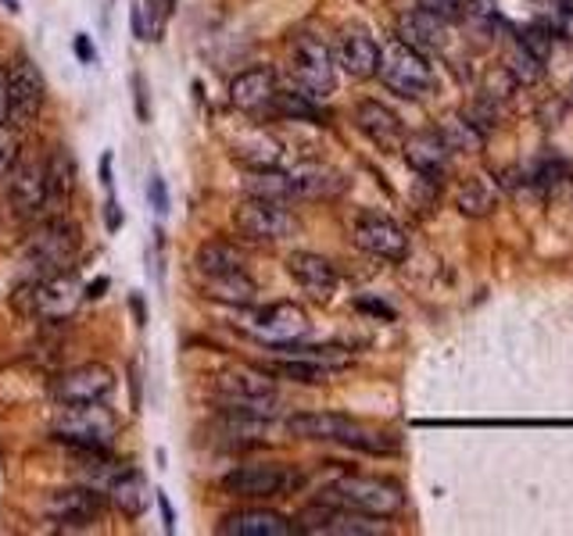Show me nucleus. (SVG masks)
Listing matches in <instances>:
<instances>
[{"mask_svg": "<svg viewBox=\"0 0 573 536\" xmlns=\"http://www.w3.org/2000/svg\"><path fill=\"white\" fill-rule=\"evenodd\" d=\"M286 433L301 440L344 443V448L366 454H390L398 448V440L384 433V429H369L348 416H337V411H298V416L286 419Z\"/></svg>", "mask_w": 573, "mask_h": 536, "instance_id": "obj_1", "label": "nucleus"}, {"mask_svg": "<svg viewBox=\"0 0 573 536\" xmlns=\"http://www.w3.org/2000/svg\"><path fill=\"white\" fill-rule=\"evenodd\" d=\"M54 440L72 448L75 454H86V458H108L112 443L118 437V416L104 404H62L54 419Z\"/></svg>", "mask_w": 573, "mask_h": 536, "instance_id": "obj_2", "label": "nucleus"}, {"mask_svg": "<svg viewBox=\"0 0 573 536\" xmlns=\"http://www.w3.org/2000/svg\"><path fill=\"white\" fill-rule=\"evenodd\" d=\"M80 248H83L80 225L65 219V214H54V219L40 222L33 229V237L25 240L22 265L29 272V280H43V275L72 269V262L80 258Z\"/></svg>", "mask_w": 573, "mask_h": 536, "instance_id": "obj_3", "label": "nucleus"}, {"mask_svg": "<svg viewBox=\"0 0 573 536\" xmlns=\"http://www.w3.org/2000/svg\"><path fill=\"white\" fill-rule=\"evenodd\" d=\"M83 297L86 286L80 283V275H75V269H65L43 275V280H25L19 286V294H14V308L37 322H62L75 315Z\"/></svg>", "mask_w": 573, "mask_h": 536, "instance_id": "obj_4", "label": "nucleus"}, {"mask_svg": "<svg viewBox=\"0 0 573 536\" xmlns=\"http://www.w3.org/2000/svg\"><path fill=\"white\" fill-rule=\"evenodd\" d=\"M212 397L222 411H240V416H259V419H273L283 404L277 382L262 369L219 372L212 382Z\"/></svg>", "mask_w": 573, "mask_h": 536, "instance_id": "obj_5", "label": "nucleus"}, {"mask_svg": "<svg viewBox=\"0 0 573 536\" xmlns=\"http://www.w3.org/2000/svg\"><path fill=\"white\" fill-rule=\"evenodd\" d=\"M320 501L341 504V508H352L362 515H376V518H395L405 508V494L398 483H390L384 476H358V472L326 483L320 490Z\"/></svg>", "mask_w": 573, "mask_h": 536, "instance_id": "obj_6", "label": "nucleus"}, {"mask_svg": "<svg viewBox=\"0 0 573 536\" xmlns=\"http://www.w3.org/2000/svg\"><path fill=\"white\" fill-rule=\"evenodd\" d=\"M376 75H381V83L390 90V94H398L405 101L427 97L437 83L424 51H416L402 40L387 43V48L381 51V69H376Z\"/></svg>", "mask_w": 573, "mask_h": 536, "instance_id": "obj_7", "label": "nucleus"}, {"mask_svg": "<svg viewBox=\"0 0 573 536\" xmlns=\"http://www.w3.org/2000/svg\"><path fill=\"white\" fill-rule=\"evenodd\" d=\"M334 51L326 48L320 36L301 33L291 40V75L301 94L309 97H330L337 86V65H334Z\"/></svg>", "mask_w": 573, "mask_h": 536, "instance_id": "obj_8", "label": "nucleus"}, {"mask_svg": "<svg viewBox=\"0 0 573 536\" xmlns=\"http://www.w3.org/2000/svg\"><path fill=\"white\" fill-rule=\"evenodd\" d=\"M233 229L248 243H280L298 233V219L286 211V204L248 197V201H240L233 208Z\"/></svg>", "mask_w": 573, "mask_h": 536, "instance_id": "obj_9", "label": "nucleus"}, {"mask_svg": "<svg viewBox=\"0 0 573 536\" xmlns=\"http://www.w3.org/2000/svg\"><path fill=\"white\" fill-rule=\"evenodd\" d=\"M43 101H48L43 72L25 54H19L8 65V122L14 129H25L29 122L40 118Z\"/></svg>", "mask_w": 573, "mask_h": 536, "instance_id": "obj_10", "label": "nucleus"}, {"mask_svg": "<svg viewBox=\"0 0 573 536\" xmlns=\"http://www.w3.org/2000/svg\"><path fill=\"white\" fill-rule=\"evenodd\" d=\"M301 483V476L291 465H237L233 472L222 476V490L233 497H248V501H265V497H286L291 490Z\"/></svg>", "mask_w": 573, "mask_h": 536, "instance_id": "obj_11", "label": "nucleus"}, {"mask_svg": "<svg viewBox=\"0 0 573 536\" xmlns=\"http://www.w3.org/2000/svg\"><path fill=\"white\" fill-rule=\"evenodd\" d=\"M298 533H315V536H381L387 533L376 515H362L341 504L315 501L309 508H301L298 515Z\"/></svg>", "mask_w": 573, "mask_h": 536, "instance_id": "obj_12", "label": "nucleus"}, {"mask_svg": "<svg viewBox=\"0 0 573 536\" xmlns=\"http://www.w3.org/2000/svg\"><path fill=\"white\" fill-rule=\"evenodd\" d=\"M240 326H244V333H251L254 340L280 347V344H294L309 333V315L305 308H298V304L280 301V304H269V308H254Z\"/></svg>", "mask_w": 573, "mask_h": 536, "instance_id": "obj_13", "label": "nucleus"}, {"mask_svg": "<svg viewBox=\"0 0 573 536\" xmlns=\"http://www.w3.org/2000/svg\"><path fill=\"white\" fill-rule=\"evenodd\" d=\"M104 490H90V486H65V490H54L43 504V515L51 518L54 526L62 529H86L94 526L97 518L104 515Z\"/></svg>", "mask_w": 573, "mask_h": 536, "instance_id": "obj_14", "label": "nucleus"}, {"mask_svg": "<svg viewBox=\"0 0 573 536\" xmlns=\"http://www.w3.org/2000/svg\"><path fill=\"white\" fill-rule=\"evenodd\" d=\"M115 393V372L101 361H86L65 369L54 379V401L58 404H94L108 401Z\"/></svg>", "mask_w": 573, "mask_h": 536, "instance_id": "obj_15", "label": "nucleus"}, {"mask_svg": "<svg viewBox=\"0 0 573 536\" xmlns=\"http://www.w3.org/2000/svg\"><path fill=\"white\" fill-rule=\"evenodd\" d=\"M355 243L366 254L381 258V262H390V265H398L409 258V237H405V229L395 219L376 214V211H362L355 219Z\"/></svg>", "mask_w": 573, "mask_h": 536, "instance_id": "obj_16", "label": "nucleus"}, {"mask_svg": "<svg viewBox=\"0 0 573 536\" xmlns=\"http://www.w3.org/2000/svg\"><path fill=\"white\" fill-rule=\"evenodd\" d=\"M8 201L19 219H40L51 208L48 161H19L8 176Z\"/></svg>", "mask_w": 573, "mask_h": 536, "instance_id": "obj_17", "label": "nucleus"}, {"mask_svg": "<svg viewBox=\"0 0 573 536\" xmlns=\"http://www.w3.org/2000/svg\"><path fill=\"white\" fill-rule=\"evenodd\" d=\"M286 272H291V280L301 286V294L312 297L315 304H330L341 290V275H337L334 262H326L323 254L294 251L286 258Z\"/></svg>", "mask_w": 573, "mask_h": 536, "instance_id": "obj_18", "label": "nucleus"}, {"mask_svg": "<svg viewBox=\"0 0 573 536\" xmlns=\"http://www.w3.org/2000/svg\"><path fill=\"white\" fill-rule=\"evenodd\" d=\"M280 94L277 72L265 65H254L233 75L230 83V104L244 115H273V101Z\"/></svg>", "mask_w": 573, "mask_h": 536, "instance_id": "obj_19", "label": "nucleus"}, {"mask_svg": "<svg viewBox=\"0 0 573 536\" xmlns=\"http://www.w3.org/2000/svg\"><path fill=\"white\" fill-rule=\"evenodd\" d=\"M355 126L362 129V136H366L373 147L387 150V155H395V150H402L405 140H409L405 122L381 101H362L355 107Z\"/></svg>", "mask_w": 573, "mask_h": 536, "instance_id": "obj_20", "label": "nucleus"}, {"mask_svg": "<svg viewBox=\"0 0 573 536\" xmlns=\"http://www.w3.org/2000/svg\"><path fill=\"white\" fill-rule=\"evenodd\" d=\"M448 19L434 14L427 8H413V11H402L398 14V40L409 43L416 51H445L448 43Z\"/></svg>", "mask_w": 573, "mask_h": 536, "instance_id": "obj_21", "label": "nucleus"}, {"mask_svg": "<svg viewBox=\"0 0 573 536\" xmlns=\"http://www.w3.org/2000/svg\"><path fill=\"white\" fill-rule=\"evenodd\" d=\"M334 57L352 80H373L376 69H381V48H376V40L366 29H344Z\"/></svg>", "mask_w": 573, "mask_h": 536, "instance_id": "obj_22", "label": "nucleus"}, {"mask_svg": "<svg viewBox=\"0 0 573 536\" xmlns=\"http://www.w3.org/2000/svg\"><path fill=\"white\" fill-rule=\"evenodd\" d=\"M219 533L222 536H291L298 533V523L269 508H240L222 518Z\"/></svg>", "mask_w": 573, "mask_h": 536, "instance_id": "obj_23", "label": "nucleus"}, {"mask_svg": "<svg viewBox=\"0 0 573 536\" xmlns=\"http://www.w3.org/2000/svg\"><path fill=\"white\" fill-rule=\"evenodd\" d=\"M104 497L112 501V508L123 518H140L150 504V490L137 469H123L108 480V486H104Z\"/></svg>", "mask_w": 573, "mask_h": 536, "instance_id": "obj_24", "label": "nucleus"}, {"mask_svg": "<svg viewBox=\"0 0 573 536\" xmlns=\"http://www.w3.org/2000/svg\"><path fill=\"white\" fill-rule=\"evenodd\" d=\"M198 283L205 290V297L230 304V308H248V304H254V294H259V286H254V280L244 269L219 272V275H198Z\"/></svg>", "mask_w": 573, "mask_h": 536, "instance_id": "obj_25", "label": "nucleus"}, {"mask_svg": "<svg viewBox=\"0 0 573 536\" xmlns=\"http://www.w3.org/2000/svg\"><path fill=\"white\" fill-rule=\"evenodd\" d=\"M402 155H405V161L413 165V172L427 176V179H437V176L445 172L451 150L445 147V140L437 133H419V136H409V140H405Z\"/></svg>", "mask_w": 573, "mask_h": 536, "instance_id": "obj_26", "label": "nucleus"}, {"mask_svg": "<svg viewBox=\"0 0 573 536\" xmlns=\"http://www.w3.org/2000/svg\"><path fill=\"white\" fill-rule=\"evenodd\" d=\"M248 197H262V201H277V204H291L298 190H294V176L280 172V168H251V176L244 179Z\"/></svg>", "mask_w": 573, "mask_h": 536, "instance_id": "obj_27", "label": "nucleus"}, {"mask_svg": "<svg viewBox=\"0 0 573 536\" xmlns=\"http://www.w3.org/2000/svg\"><path fill=\"white\" fill-rule=\"evenodd\" d=\"M194 269H198V275H219V272L244 269V251H240L233 240H205L198 254H194Z\"/></svg>", "mask_w": 573, "mask_h": 536, "instance_id": "obj_28", "label": "nucleus"}, {"mask_svg": "<svg viewBox=\"0 0 573 536\" xmlns=\"http://www.w3.org/2000/svg\"><path fill=\"white\" fill-rule=\"evenodd\" d=\"M262 372L277 376V379L301 382V387H320V382H326L330 376H334V369H326V365L309 361V358H294V355H283L277 361H265Z\"/></svg>", "mask_w": 573, "mask_h": 536, "instance_id": "obj_29", "label": "nucleus"}, {"mask_svg": "<svg viewBox=\"0 0 573 536\" xmlns=\"http://www.w3.org/2000/svg\"><path fill=\"white\" fill-rule=\"evenodd\" d=\"M294 176V190L298 197H334L341 193L348 182H344L341 172H334V168H326V165H301Z\"/></svg>", "mask_w": 573, "mask_h": 536, "instance_id": "obj_30", "label": "nucleus"}, {"mask_svg": "<svg viewBox=\"0 0 573 536\" xmlns=\"http://www.w3.org/2000/svg\"><path fill=\"white\" fill-rule=\"evenodd\" d=\"M437 136H441L448 150H459V155H477V150L485 147V133H480L477 122H470L466 115L441 118V126H437Z\"/></svg>", "mask_w": 573, "mask_h": 536, "instance_id": "obj_31", "label": "nucleus"}, {"mask_svg": "<svg viewBox=\"0 0 573 536\" xmlns=\"http://www.w3.org/2000/svg\"><path fill=\"white\" fill-rule=\"evenodd\" d=\"M48 190L51 204H65L75 190V161L69 155V147H54L48 158Z\"/></svg>", "mask_w": 573, "mask_h": 536, "instance_id": "obj_32", "label": "nucleus"}, {"mask_svg": "<svg viewBox=\"0 0 573 536\" xmlns=\"http://www.w3.org/2000/svg\"><path fill=\"white\" fill-rule=\"evenodd\" d=\"M133 36L140 43H158L165 36V19H169V11L158 0H137L133 4Z\"/></svg>", "mask_w": 573, "mask_h": 536, "instance_id": "obj_33", "label": "nucleus"}, {"mask_svg": "<svg viewBox=\"0 0 573 536\" xmlns=\"http://www.w3.org/2000/svg\"><path fill=\"white\" fill-rule=\"evenodd\" d=\"M233 158L248 168H277L280 165V144L265 133H251L248 140L233 144Z\"/></svg>", "mask_w": 573, "mask_h": 536, "instance_id": "obj_34", "label": "nucleus"}, {"mask_svg": "<svg viewBox=\"0 0 573 536\" xmlns=\"http://www.w3.org/2000/svg\"><path fill=\"white\" fill-rule=\"evenodd\" d=\"M456 208L462 214H470V219H485V214H491V208H494V193L485 179L470 176L456 187Z\"/></svg>", "mask_w": 573, "mask_h": 536, "instance_id": "obj_35", "label": "nucleus"}, {"mask_svg": "<svg viewBox=\"0 0 573 536\" xmlns=\"http://www.w3.org/2000/svg\"><path fill=\"white\" fill-rule=\"evenodd\" d=\"M541 65H545V61H541L534 51H527L520 40L512 43V51H509V54H506V61H502V69H506L517 83H538V80H541V72H545Z\"/></svg>", "mask_w": 573, "mask_h": 536, "instance_id": "obj_36", "label": "nucleus"}, {"mask_svg": "<svg viewBox=\"0 0 573 536\" xmlns=\"http://www.w3.org/2000/svg\"><path fill=\"white\" fill-rule=\"evenodd\" d=\"M273 115H286V118H320V107H315V97L309 94H277L273 101Z\"/></svg>", "mask_w": 573, "mask_h": 536, "instance_id": "obj_37", "label": "nucleus"}, {"mask_svg": "<svg viewBox=\"0 0 573 536\" xmlns=\"http://www.w3.org/2000/svg\"><path fill=\"white\" fill-rule=\"evenodd\" d=\"M22 161V136L19 129H0V179L11 176V168Z\"/></svg>", "mask_w": 573, "mask_h": 536, "instance_id": "obj_38", "label": "nucleus"}, {"mask_svg": "<svg viewBox=\"0 0 573 536\" xmlns=\"http://www.w3.org/2000/svg\"><path fill=\"white\" fill-rule=\"evenodd\" d=\"M520 83L512 80V75L506 69H491L488 72V80H485V90H480V97H488L491 104H502L512 97V90H517Z\"/></svg>", "mask_w": 573, "mask_h": 536, "instance_id": "obj_39", "label": "nucleus"}, {"mask_svg": "<svg viewBox=\"0 0 573 536\" xmlns=\"http://www.w3.org/2000/svg\"><path fill=\"white\" fill-rule=\"evenodd\" d=\"M419 8H427V11H434V14H441V19H462L466 14V0H416Z\"/></svg>", "mask_w": 573, "mask_h": 536, "instance_id": "obj_40", "label": "nucleus"}, {"mask_svg": "<svg viewBox=\"0 0 573 536\" xmlns=\"http://www.w3.org/2000/svg\"><path fill=\"white\" fill-rule=\"evenodd\" d=\"M147 201H150V208H155L158 214L169 211V187H165L162 176H150V182H147Z\"/></svg>", "mask_w": 573, "mask_h": 536, "instance_id": "obj_41", "label": "nucleus"}, {"mask_svg": "<svg viewBox=\"0 0 573 536\" xmlns=\"http://www.w3.org/2000/svg\"><path fill=\"white\" fill-rule=\"evenodd\" d=\"M133 101H137V118L140 122H150V104H147V83L140 72H133Z\"/></svg>", "mask_w": 573, "mask_h": 536, "instance_id": "obj_42", "label": "nucleus"}, {"mask_svg": "<svg viewBox=\"0 0 573 536\" xmlns=\"http://www.w3.org/2000/svg\"><path fill=\"white\" fill-rule=\"evenodd\" d=\"M75 57H80L83 65H97V48H94V43H90V36H86V33L75 36Z\"/></svg>", "mask_w": 573, "mask_h": 536, "instance_id": "obj_43", "label": "nucleus"}, {"mask_svg": "<svg viewBox=\"0 0 573 536\" xmlns=\"http://www.w3.org/2000/svg\"><path fill=\"white\" fill-rule=\"evenodd\" d=\"M155 501H158V512H162L165 533H176V515H173V504H169V497H165L162 490H155Z\"/></svg>", "mask_w": 573, "mask_h": 536, "instance_id": "obj_44", "label": "nucleus"}, {"mask_svg": "<svg viewBox=\"0 0 573 536\" xmlns=\"http://www.w3.org/2000/svg\"><path fill=\"white\" fill-rule=\"evenodd\" d=\"M104 222H108L112 233H118V229H123V208H118L112 197H108V204H104Z\"/></svg>", "mask_w": 573, "mask_h": 536, "instance_id": "obj_45", "label": "nucleus"}, {"mask_svg": "<svg viewBox=\"0 0 573 536\" xmlns=\"http://www.w3.org/2000/svg\"><path fill=\"white\" fill-rule=\"evenodd\" d=\"M8 126V69L0 65V129Z\"/></svg>", "mask_w": 573, "mask_h": 536, "instance_id": "obj_46", "label": "nucleus"}, {"mask_svg": "<svg viewBox=\"0 0 573 536\" xmlns=\"http://www.w3.org/2000/svg\"><path fill=\"white\" fill-rule=\"evenodd\" d=\"M101 182H104V190H112V187H115V179H112V155H104V158H101Z\"/></svg>", "mask_w": 573, "mask_h": 536, "instance_id": "obj_47", "label": "nucleus"}, {"mask_svg": "<svg viewBox=\"0 0 573 536\" xmlns=\"http://www.w3.org/2000/svg\"><path fill=\"white\" fill-rule=\"evenodd\" d=\"M129 308H133V315H137V326H147V312H144L140 294H133V297H129Z\"/></svg>", "mask_w": 573, "mask_h": 536, "instance_id": "obj_48", "label": "nucleus"}, {"mask_svg": "<svg viewBox=\"0 0 573 536\" xmlns=\"http://www.w3.org/2000/svg\"><path fill=\"white\" fill-rule=\"evenodd\" d=\"M104 290H108V280H104V275H101L97 283H90V286H86V301H97V297H104Z\"/></svg>", "mask_w": 573, "mask_h": 536, "instance_id": "obj_49", "label": "nucleus"}, {"mask_svg": "<svg viewBox=\"0 0 573 536\" xmlns=\"http://www.w3.org/2000/svg\"><path fill=\"white\" fill-rule=\"evenodd\" d=\"M162 4H165V11H169V14L176 11V0H162Z\"/></svg>", "mask_w": 573, "mask_h": 536, "instance_id": "obj_50", "label": "nucleus"}, {"mask_svg": "<svg viewBox=\"0 0 573 536\" xmlns=\"http://www.w3.org/2000/svg\"><path fill=\"white\" fill-rule=\"evenodd\" d=\"M4 4H8L11 11H19V4H14V0H4Z\"/></svg>", "mask_w": 573, "mask_h": 536, "instance_id": "obj_51", "label": "nucleus"}]
</instances>
